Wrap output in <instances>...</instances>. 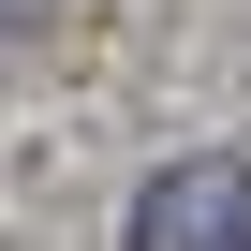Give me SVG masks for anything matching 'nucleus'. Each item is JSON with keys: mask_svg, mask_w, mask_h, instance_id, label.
I'll return each instance as SVG.
<instances>
[{"mask_svg": "<svg viewBox=\"0 0 251 251\" xmlns=\"http://www.w3.org/2000/svg\"><path fill=\"white\" fill-rule=\"evenodd\" d=\"M133 251H251V163L236 148H177L133 192Z\"/></svg>", "mask_w": 251, "mask_h": 251, "instance_id": "1", "label": "nucleus"}, {"mask_svg": "<svg viewBox=\"0 0 251 251\" xmlns=\"http://www.w3.org/2000/svg\"><path fill=\"white\" fill-rule=\"evenodd\" d=\"M0 30H45V0H0Z\"/></svg>", "mask_w": 251, "mask_h": 251, "instance_id": "2", "label": "nucleus"}]
</instances>
